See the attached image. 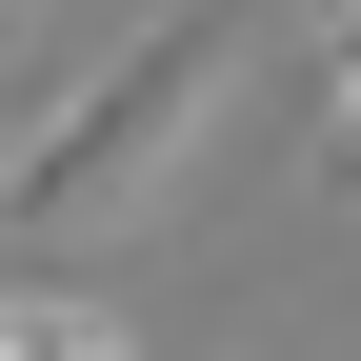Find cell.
Listing matches in <instances>:
<instances>
[{"label":"cell","mask_w":361,"mask_h":361,"mask_svg":"<svg viewBox=\"0 0 361 361\" xmlns=\"http://www.w3.org/2000/svg\"><path fill=\"white\" fill-rule=\"evenodd\" d=\"M241 20H261V0H161L80 101H40L20 141H0V221H20V241H80V221L161 201L180 141H201V101H221V61H241Z\"/></svg>","instance_id":"6da1fadb"},{"label":"cell","mask_w":361,"mask_h":361,"mask_svg":"<svg viewBox=\"0 0 361 361\" xmlns=\"http://www.w3.org/2000/svg\"><path fill=\"white\" fill-rule=\"evenodd\" d=\"M0 361H141V341L101 301H61V281H0Z\"/></svg>","instance_id":"7a4b0ae2"},{"label":"cell","mask_w":361,"mask_h":361,"mask_svg":"<svg viewBox=\"0 0 361 361\" xmlns=\"http://www.w3.org/2000/svg\"><path fill=\"white\" fill-rule=\"evenodd\" d=\"M301 61H322V101L361 80V0H322V20H301Z\"/></svg>","instance_id":"3957f363"},{"label":"cell","mask_w":361,"mask_h":361,"mask_svg":"<svg viewBox=\"0 0 361 361\" xmlns=\"http://www.w3.org/2000/svg\"><path fill=\"white\" fill-rule=\"evenodd\" d=\"M322 180H361V80H341V101H322Z\"/></svg>","instance_id":"277c9868"},{"label":"cell","mask_w":361,"mask_h":361,"mask_svg":"<svg viewBox=\"0 0 361 361\" xmlns=\"http://www.w3.org/2000/svg\"><path fill=\"white\" fill-rule=\"evenodd\" d=\"M0 20H20V0H0Z\"/></svg>","instance_id":"5b68a950"}]
</instances>
